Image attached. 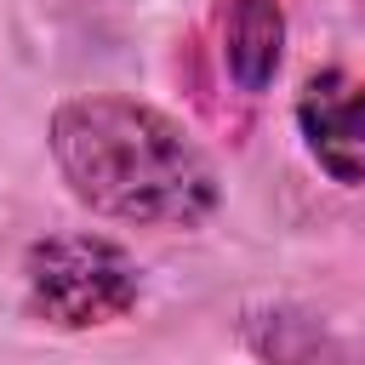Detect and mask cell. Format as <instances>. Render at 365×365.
I'll return each mask as SVG.
<instances>
[{"label":"cell","instance_id":"6da1fadb","mask_svg":"<svg viewBox=\"0 0 365 365\" xmlns=\"http://www.w3.org/2000/svg\"><path fill=\"white\" fill-rule=\"evenodd\" d=\"M46 148L68 194L108 222L137 228H200L222 205L217 160L182 120L143 97L80 91L46 120Z\"/></svg>","mask_w":365,"mask_h":365},{"label":"cell","instance_id":"7a4b0ae2","mask_svg":"<svg viewBox=\"0 0 365 365\" xmlns=\"http://www.w3.org/2000/svg\"><path fill=\"white\" fill-rule=\"evenodd\" d=\"M137 302L143 268L108 234H46L23 251V308L51 331H97Z\"/></svg>","mask_w":365,"mask_h":365},{"label":"cell","instance_id":"3957f363","mask_svg":"<svg viewBox=\"0 0 365 365\" xmlns=\"http://www.w3.org/2000/svg\"><path fill=\"white\" fill-rule=\"evenodd\" d=\"M291 120H297L302 154L336 188H365V74L342 63L314 68L297 86Z\"/></svg>","mask_w":365,"mask_h":365},{"label":"cell","instance_id":"277c9868","mask_svg":"<svg viewBox=\"0 0 365 365\" xmlns=\"http://www.w3.org/2000/svg\"><path fill=\"white\" fill-rule=\"evenodd\" d=\"M217 57L234 91L262 97L285 63V6L279 0H222L217 6Z\"/></svg>","mask_w":365,"mask_h":365},{"label":"cell","instance_id":"5b68a950","mask_svg":"<svg viewBox=\"0 0 365 365\" xmlns=\"http://www.w3.org/2000/svg\"><path fill=\"white\" fill-rule=\"evenodd\" d=\"M245 348L262 354V359H314V354H342V342H331L325 325H314V314H291V308L245 314Z\"/></svg>","mask_w":365,"mask_h":365}]
</instances>
